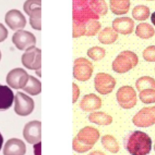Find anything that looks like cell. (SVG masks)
<instances>
[{
  "label": "cell",
  "mask_w": 155,
  "mask_h": 155,
  "mask_svg": "<svg viewBox=\"0 0 155 155\" xmlns=\"http://www.w3.org/2000/svg\"><path fill=\"white\" fill-rule=\"evenodd\" d=\"M124 145L131 155H147L151 150L152 140L145 133L136 130L125 136Z\"/></svg>",
  "instance_id": "1"
},
{
  "label": "cell",
  "mask_w": 155,
  "mask_h": 155,
  "mask_svg": "<svg viewBox=\"0 0 155 155\" xmlns=\"http://www.w3.org/2000/svg\"><path fill=\"white\" fill-rule=\"evenodd\" d=\"M99 17L93 11L90 0H73V21L85 23Z\"/></svg>",
  "instance_id": "2"
},
{
  "label": "cell",
  "mask_w": 155,
  "mask_h": 155,
  "mask_svg": "<svg viewBox=\"0 0 155 155\" xmlns=\"http://www.w3.org/2000/svg\"><path fill=\"white\" fill-rule=\"evenodd\" d=\"M138 63V57L131 51L120 53L112 63L113 70L117 73H125L135 67Z\"/></svg>",
  "instance_id": "3"
},
{
  "label": "cell",
  "mask_w": 155,
  "mask_h": 155,
  "mask_svg": "<svg viewBox=\"0 0 155 155\" xmlns=\"http://www.w3.org/2000/svg\"><path fill=\"white\" fill-rule=\"evenodd\" d=\"M93 65L84 58H79L74 61L73 76L79 81H87L91 76Z\"/></svg>",
  "instance_id": "4"
},
{
  "label": "cell",
  "mask_w": 155,
  "mask_h": 155,
  "mask_svg": "<svg viewBox=\"0 0 155 155\" xmlns=\"http://www.w3.org/2000/svg\"><path fill=\"white\" fill-rule=\"evenodd\" d=\"M33 100L25 94L18 91L15 96V113L21 116H27L31 114L34 110Z\"/></svg>",
  "instance_id": "5"
},
{
  "label": "cell",
  "mask_w": 155,
  "mask_h": 155,
  "mask_svg": "<svg viewBox=\"0 0 155 155\" xmlns=\"http://www.w3.org/2000/svg\"><path fill=\"white\" fill-rule=\"evenodd\" d=\"M116 99L119 105L125 109L134 107L137 102L136 93L134 89L128 85L121 87L118 89Z\"/></svg>",
  "instance_id": "6"
},
{
  "label": "cell",
  "mask_w": 155,
  "mask_h": 155,
  "mask_svg": "<svg viewBox=\"0 0 155 155\" xmlns=\"http://www.w3.org/2000/svg\"><path fill=\"white\" fill-rule=\"evenodd\" d=\"M12 42L18 49L25 51L31 47H35L36 38L32 33L20 30L13 34Z\"/></svg>",
  "instance_id": "7"
},
{
  "label": "cell",
  "mask_w": 155,
  "mask_h": 155,
  "mask_svg": "<svg viewBox=\"0 0 155 155\" xmlns=\"http://www.w3.org/2000/svg\"><path fill=\"white\" fill-rule=\"evenodd\" d=\"M22 65L30 70H37L41 67V50L35 47L25 51L22 55Z\"/></svg>",
  "instance_id": "8"
},
{
  "label": "cell",
  "mask_w": 155,
  "mask_h": 155,
  "mask_svg": "<svg viewBox=\"0 0 155 155\" xmlns=\"http://www.w3.org/2000/svg\"><path fill=\"white\" fill-rule=\"evenodd\" d=\"M138 127H148L155 124V106L145 107L139 111L132 119Z\"/></svg>",
  "instance_id": "9"
},
{
  "label": "cell",
  "mask_w": 155,
  "mask_h": 155,
  "mask_svg": "<svg viewBox=\"0 0 155 155\" xmlns=\"http://www.w3.org/2000/svg\"><path fill=\"white\" fill-rule=\"evenodd\" d=\"M94 82L96 90L101 94L110 93L116 85L115 79L111 75L105 73L96 74Z\"/></svg>",
  "instance_id": "10"
},
{
  "label": "cell",
  "mask_w": 155,
  "mask_h": 155,
  "mask_svg": "<svg viewBox=\"0 0 155 155\" xmlns=\"http://www.w3.org/2000/svg\"><path fill=\"white\" fill-rule=\"evenodd\" d=\"M28 74L21 68H16L10 71L6 77V82L14 89H22L28 81Z\"/></svg>",
  "instance_id": "11"
},
{
  "label": "cell",
  "mask_w": 155,
  "mask_h": 155,
  "mask_svg": "<svg viewBox=\"0 0 155 155\" xmlns=\"http://www.w3.org/2000/svg\"><path fill=\"white\" fill-rule=\"evenodd\" d=\"M22 133L28 143L34 144L39 142L41 139V122L39 120L28 122L24 126Z\"/></svg>",
  "instance_id": "12"
},
{
  "label": "cell",
  "mask_w": 155,
  "mask_h": 155,
  "mask_svg": "<svg viewBox=\"0 0 155 155\" xmlns=\"http://www.w3.org/2000/svg\"><path fill=\"white\" fill-rule=\"evenodd\" d=\"M5 22L13 31L22 30L26 25V19L24 15L16 9H12L7 12L5 16Z\"/></svg>",
  "instance_id": "13"
},
{
  "label": "cell",
  "mask_w": 155,
  "mask_h": 155,
  "mask_svg": "<svg viewBox=\"0 0 155 155\" xmlns=\"http://www.w3.org/2000/svg\"><path fill=\"white\" fill-rule=\"evenodd\" d=\"M26 147L24 142L17 138L8 139L3 148L4 155H25Z\"/></svg>",
  "instance_id": "14"
},
{
  "label": "cell",
  "mask_w": 155,
  "mask_h": 155,
  "mask_svg": "<svg viewBox=\"0 0 155 155\" xmlns=\"http://www.w3.org/2000/svg\"><path fill=\"white\" fill-rule=\"evenodd\" d=\"M100 134L99 131L92 127H85L82 128L77 134L76 138L82 143L93 145L99 140Z\"/></svg>",
  "instance_id": "15"
},
{
  "label": "cell",
  "mask_w": 155,
  "mask_h": 155,
  "mask_svg": "<svg viewBox=\"0 0 155 155\" xmlns=\"http://www.w3.org/2000/svg\"><path fill=\"white\" fill-rule=\"evenodd\" d=\"M113 28L117 33L122 35L131 34L134 29V22L128 17L117 18L112 22Z\"/></svg>",
  "instance_id": "16"
},
{
  "label": "cell",
  "mask_w": 155,
  "mask_h": 155,
  "mask_svg": "<svg viewBox=\"0 0 155 155\" xmlns=\"http://www.w3.org/2000/svg\"><path fill=\"white\" fill-rule=\"evenodd\" d=\"M101 105V98L93 93L85 95L79 104L80 108L84 111H93L98 110Z\"/></svg>",
  "instance_id": "17"
},
{
  "label": "cell",
  "mask_w": 155,
  "mask_h": 155,
  "mask_svg": "<svg viewBox=\"0 0 155 155\" xmlns=\"http://www.w3.org/2000/svg\"><path fill=\"white\" fill-rule=\"evenodd\" d=\"M14 99L13 91L7 85H0V111L8 110Z\"/></svg>",
  "instance_id": "18"
},
{
  "label": "cell",
  "mask_w": 155,
  "mask_h": 155,
  "mask_svg": "<svg viewBox=\"0 0 155 155\" xmlns=\"http://www.w3.org/2000/svg\"><path fill=\"white\" fill-rule=\"evenodd\" d=\"M130 7V0H110V8L116 15L126 14Z\"/></svg>",
  "instance_id": "19"
},
{
  "label": "cell",
  "mask_w": 155,
  "mask_h": 155,
  "mask_svg": "<svg viewBox=\"0 0 155 155\" xmlns=\"http://www.w3.org/2000/svg\"><path fill=\"white\" fill-rule=\"evenodd\" d=\"M117 32L111 27H105L100 31L98 35V39L103 44H111L117 39Z\"/></svg>",
  "instance_id": "20"
},
{
  "label": "cell",
  "mask_w": 155,
  "mask_h": 155,
  "mask_svg": "<svg viewBox=\"0 0 155 155\" xmlns=\"http://www.w3.org/2000/svg\"><path fill=\"white\" fill-rule=\"evenodd\" d=\"M22 90L31 96L38 95L41 91V83L37 78L29 75L28 81Z\"/></svg>",
  "instance_id": "21"
},
{
  "label": "cell",
  "mask_w": 155,
  "mask_h": 155,
  "mask_svg": "<svg viewBox=\"0 0 155 155\" xmlns=\"http://www.w3.org/2000/svg\"><path fill=\"white\" fill-rule=\"evenodd\" d=\"M88 120L91 122L97 125H108L112 122L113 118L111 116L104 112L96 111L89 114Z\"/></svg>",
  "instance_id": "22"
},
{
  "label": "cell",
  "mask_w": 155,
  "mask_h": 155,
  "mask_svg": "<svg viewBox=\"0 0 155 155\" xmlns=\"http://www.w3.org/2000/svg\"><path fill=\"white\" fill-rule=\"evenodd\" d=\"M154 33V28L148 23H140L137 25L136 28V35L142 39H149L153 37Z\"/></svg>",
  "instance_id": "23"
},
{
  "label": "cell",
  "mask_w": 155,
  "mask_h": 155,
  "mask_svg": "<svg viewBox=\"0 0 155 155\" xmlns=\"http://www.w3.org/2000/svg\"><path fill=\"white\" fill-rule=\"evenodd\" d=\"M101 143L104 148L111 153H117L119 150V146L116 139L111 135L104 136L101 139Z\"/></svg>",
  "instance_id": "24"
},
{
  "label": "cell",
  "mask_w": 155,
  "mask_h": 155,
  "mask_svg": "<svg viewBox=\"0 0 155 155\" xmlns=\"http://www.w3.org/2000/svg\"><path fill=\"white\" fill-rule=\"evenodd\" d=\"M150 14V8L143 5H136L132 10V16L137 21H145L147 19Z\"/></svg>",
  "instance_id": "25"
},
{
  "label": "cell",
  "mask_w": 155,
  "mask_h": 155,
  "mask_svg": "<svg viewBox=\"0 0 155 155\" xmlns=\"http://www.w3.org/2000/svg\"><path fill=\"white\" fill-rule=\"evenodd\" d=\"M136 87L139 91L145 89H155V80L150 76L140 77L136 81Z\"/></svg>",
  "instance_id": "26"
},
{
  "label": "cell",
  "mask_w": 155,
  "mask_h": 155,
  "mask_svg": "<svg viewBox=\"0 0 155 155\" xmlns=\"http://www.w3.org/2000/svg\"><path fill=\"white\" fill-rule=\"evenodd\" d=\"M30 24L31 27L36 30H41V8L38 7L33 10L29 15Z\"/></svg>",
  "instance_id": "27"
},
{
  "label": "cell",
  "mask_w": 155,
  "mask_h": 155,
  "mask_svg": "<svg viewBox=\"0 0 155 155\" xmlns=\"http://www.w3.org/2000/svg\"><path fill=\"white\" fill-rule=\"evenodd\" d=\"M91 8L99 16L105 15L108 11V6L104 0H90Z\"/></svg>",
  "instance_id": "28"
},
{
  "label": "cell",
  "mask_w": 155,
  "mask_h": 155,
  "mask_svg": "<svg viewBox=\"0 0 155 155\" xmlns=\"http://www.w3.org/2000/svg\"><path fill=\"white\" fill-rule=\"evenodd\" d=\"M85 24V36H91L96 35L101 28V24L94 19L90 20L86 22Z\"/></svg>",
  "instance_id": "29"
},
{
  "label": "cell",
  "mask_w": 155,
  "mask_h": 155,
  "mask_svg": "<svg viewBox=\"0 0 155 155\" xmlns=\"http://www.w3.org/2000/svg\"><path fill=\"white\" fill-rule=\"evenodd\" d=\"M87 55L93 61H98L105 56V50L98 46L93 47L88 50Z\"/></svg>",
  "instance_id": "30"
},
{
  "label": "cell",
  "mask_w": 155,
  "mask_h": 155,
  "mask_svg": "<svg viewBox=\"0 0 155 155\" xmlns=\"http://www.w3.org/2000/svg\"><path fill=\"white\" fill-rule=\"evenodd\" d=\"M139 98L144 104L155 103V90L150 88L141 91L139 93Z\"/></svg>",
  "instance_id": "31"
},
{
  "label": "cell",
  "mask_w": 155,
  "mask_h": 155,
  "mask_svg": "<svg viewBox=\"0 0 155 155\" xmlns=\"http://www.w3.org/2000/svg\"><path fill=\"white\" fill-rule=\"evenodd\" d=\"M41 0H27L24 5L23 9L27 15H30V13L38 7H41Z\"/></svg>",
  "instance_id": "32"
},
{
  "label": "cell",
  "mask_w": 155,
  "mask_h": 155,
  "mask_svg": "<svg viewBox=\"0 0 155 155\" xmlns=\"http://www.w3.org/2000/svg\"><path fill=\"white\" fill-rule=\"evenodd\" d=\"M85 23L73 21V37L79 38L85 35Z\"/></svg>",
  "instance_id": "33"
},
{
  "label": "cell",
  "mask_w": 155,
  "mask_h": 155,
  "mask_svg": "<svg viewBox=\"0 0 155 155\" xmlns=\"http://www.w3.org/2000/svg\"><path fill=\"white\" fill-rule=\"evenodd\" d=\"M92 147L93 145H85L82 143L76 138V137H75L73 140V148L75 151L79 153H83L88 151Z\"/></svg>",
  "instance_id": "34"
},
{
  "label": "cell",
  "mask_w": 155,
  "mask_h": 155,
  "mask_svg": "<svg viewBox=\"0 0 155 155\" xmlns=\"http://www.w3.org/2000/svg\"><path fill=\"white\" fill-rule=\"evenodd\" d=\"M143 59L148 62H155V45L147 47L142 53Z\"/></svg>",
  "instance_id": "35"
},
{
  "label": "cell",
  "mask_w": 155,
  "mask_h": 155,
  "mask_svg": "<svg viewBox=\"0 0 155 155\" xmlns=\"http://www.w3.org/2000/svg\"><path fill=\"white\" fill-rule=\"evenodd\" d=\"M8 33L7 29L2 23H0V42H3L7 39Z\"/></svg>",
  "instance_id": "36"
},
{
  "label": "cell",
  "mask_w": 155,
  "mask_h": 155,
  "mask_svg": "<svg viewBox=\"0 0 155 155\" xmlns=\"http://www.w3.org/2000/svg\"><path fill=\"white\" fill-rule=\"evenodd\" d=\"M73 103L76 102L79 95V89L76 84L73 83Z\"/></svg>",
  "instance_id": "37"
},
{
  "label": "cell",
  "mask_w": 155,
  "mask_h": 155,
  "mask_svg": "<svg viewBox=\"0 0 155 155\" xmlns=\"http://www.w3.org/2000/svg\"><path fill=\"white\" fill-rule=\"evenodd\" d=\"M88 155H105L104 153L99 151H94L90 153Z\"/></svg>",
  "instance_id": "38"
},
{
  "label": "cell",
  "mask_w": 155,
  "mask_h": 155,
  "mask_svg": "<svg viewBox=\"0 0 155 155\" xmlns=\"http://www.w3.org/2000/svg\"><path fill=\"white\" fill-rule=\"evenodd\" d=\"M151 21L153 24L155 26V12H153L151 16Z\"/></svg>",
  "instance_id": "39"
},
{
  "label": "cell",
  "mask_w": 155,
  "mask_h": 155,
  "mask_svg": "<svg viewBox=\"0 0 155 155\" xmlns=\"http://www.w3.org/2000/svg\"><path fill=\"white\" fill-rule=\"evenodd\" d=\"M3 141H4L3 137H2V134H1V133H0V150H1L2 145V143H3Z\"/></svg>",
  "instance_id": "40"
},
{
  "label": "cell",
  "mask_w": 155,
  "mask_h": 155,
  "mask_svg": "<svg viewBox=\"0 0 155 155\" xmlns=\"http://www.w3.org/2000/svg\"><path fill=\"white\" fill-rule=\"evenodd\" d=\"M1 51H0V61H1Z\"/></svg>",
  "instance_id": "41"
},
{
  "label": "cell",
  "mask_w": 155,
  "mask_h": 155,
  "mask_svg": "<svg viewBox=\"0 0 155 155\" xmlns=\"http://www.w3.org/2000/svg\"><path fill=\"white\" fill-rule=\"evenodd\" d=\"M154 150L155 151V143H154Z\"/></svg>",
  "instance_id": "42"
},
{
  "label": "cell",
  "mask_w": 155,
  "mask_h": 155,
  "mask_svg": "<svg viewBox=\"0 0 155 155\" xmlns=\"http://www.w3.org/2000/svg\"><path fill=\"white\" fill-rule=\"evenodd\" d=\"M147 1H154V0H147Z\"/></svg>",
  "instance_id": "43"
}]
</instances>
